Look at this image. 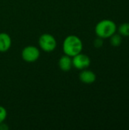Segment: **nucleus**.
I'll return each mask as SVG.
<instances>
[{
    "mask_svg": "<svg viewBox=\"0 0 129 130\" xmlns=\"http://www.w3.org/2000/svg\"><path fill=\"white\" fill-rule=\"evenodd\" d=\"M62 50L65 55L73 57L82 52L83 42L81 38L76 35H68L63 41Z\"/></svg>",
    "mask_w": 129,
    "mask_h": 130,
    "instance_id": "nucleus-1",
    "label": "nucleus"
},
{
    "mask_svg": "<svg viewBox=\"0 0 129 130\" xmlns=\"http://www.w3.org/2000/svg\"><path fill=\"white\" fill-rule=\"evenodd\" d=\"M97 37L102 39L109 38L117 31L116 24L110 19H103L100 21L94 28Z\"/></svg>",
    "mask_w": 129,
    "mask_h": 130,
    "instance_id": "nucleus-2",
    "label": "nucleus"
},
{
    "mask_svg": "<svg viewBox=\"0 0 129 130\" xmlns=\"http://www.w3.org/2000/svg\"><path fill=\"white\" fill-rule=\"evenodd\" d=\"M38 43L40 49L46 53L53 52L57 47V41L56 38L54 36L48 33L43 34L40 37Z\"/></svg>",
    "mask_w": 129,
    "mask_h": 130,
    "instance_id": "nucleus-3",
    "label": "nucleus"
},
{
    "mask_svg": "<svg viewBox=\"0 0 129 130\" xmlns=\"http://www.w3.org/2000/svg\"><path fill=\"white\" fill-rule=\"evenodd\" d=\"M40 56V50L33 45H29L25 46L21 51V57L24 61L26 62H34Z\"/></svg>",
    "mask_w": 129,
    "mask_h": 130,
    "instance_id": "nucleus-4",
    "label": "nucleus"
},
{
    "mask_svg": "<svg viewBox=\"0 0 129 130\" xmlns=\"http://www.w3.org/2000/svg\"><path fill=\"white\" fill-rule=\"evenodd\" d=\"M90 57L84 53H78L72 57V66L78 70H83L87 69L90 65Z\"/></svg>",
    "mask_w": 129,
    "mask_h": 130,
    "instance_id": "nucleus-5",
    "label": "nucleus"
},
{
    "mask_svg": "<svg viewBox=\"0 0 129 130\" xmlns=\"http://www.w3.org/2000/svg\"><path fill=\"white\" fill-rule=\"evenodd\" d=\"M79 79L84 84L91 85L96 82L97 75L93 71L85 69L81 70V72L79 74Z\"/></svg>",
    "mask_w": 129,
    "mask_h": 130,
    "instance_id": "nucleus-6",
    "label": "nucleus"
},
{
    "mask_svg": "<svg viewBox=\"0 0 129 130\" xmlns=\"http://www.w3.org/2000/svg\"><path fill=\"white\" fill-rule=\"evenodd\" d=\"M11 38L7 33H0V53L8 51L11 46Z\"/></svg>",
    "mask_w": 129,
    "mask_h": 130,
    "instance_id": "nucleus-7",
    "label": "nucleus"
},
{
    "mask_svg": "<svg viewBox=\"0 0 129 130\" xmlns=\"http://www.w3.org/2000/svg\"><path fill=\"white\" fill-rule=\"evenodd\" d=\"M59 69L63 71V72H69L71 68L73 67L72 66V57L68 56V55H63L62 56L58 62Z\"/></svg>",
    "mask_w": 129,
    "mask_h": 130,
    "instance_id": "nucleus-8",
    "label": "nucleus"
},
{
    "mask_svg": "<svg viewBox=\"0 0 129 130\" xmlns=\"http://www.w3.org/2000/svg\"><path fill=\"white\" fill-rule=\"evenodd\" d=\"M109 42L111 46L114 47H118L122 44V37L119 34L115 33L113 35H112L109 37Z\"/></svg>",
    "mask_w": 129,
    "mask_h": 130,
    "instance_id": "nucleus-9",
    "label": "nucleus"
},
{
    "mask_svg": "<svg viewBox=\"0 0 129 130\" xmlns=\"http://www.w3.org/2000/svg\"><path fill=\"white\" fill-rule=\"evenodd\" d=\"M118 33L122 37H129V22H125L119 25V27H117Z\"/></svg>",
    "mask_w": 129,
    "mask_h": 130,
    "instance_id": "nucleus-10",
    "label": "nucleus"
},
{
    "mask_svg": "<svg viewBox=\"0 0 129 130\" xmlns=\"http://www.w3.org/2000/svg\"><path fill=\"white\" fill-rule=\"evenodd\" d=\"M7 116H8V113L6 109L3 106L0 105V123H3L6 120Z\"/></svg>",
    "mask_w": 129,
    "mask_h": 130,
    "instance_id": "nucleus-11",
    "label": "nucleus"
},
{
    "mask_svg": "<svg viewBox=\"0 0 129 130\" xmlns=\"http://www.w3.org/2000/svg\"><path fill=\"white\" fill-rule=\"evenodd\" d=\"M94 46L96 48H100V47H102L103 46V39L97 37L94 40Z\"/></svg>",
    "mask_w": 129,
    "mask_h": 130,
    "instance_id": "nucleus-12",
    "label": "nucleus"
},
{
    "mask_svg": "<svg viewBox=\"0 0 129 130\" xmlns=\"http://www.w3.org/2000/svg\"><path fill=\"white\" fill-rule=\"evenodd\" d=\"M8 129H9L8 126L7 124L4 123V122L0 123V130H8Z\"/></svg>",
    "mask_w": 129,
    "mask_h": 130,
    "instance_id": "nucleus-13",
    "label": "nucleus"
}]
</instances>
